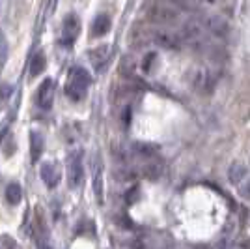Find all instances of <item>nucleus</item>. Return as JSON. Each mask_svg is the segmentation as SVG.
Instances as JSON below:
<instances>
[{"label":"nucleus","mask_w":250,"mask_h":249,"mask_svg":"<svg viewBox=\"0 0 250 249\" xmlns=\"http://www.w3.org/2000/svg\"><path fill=\"white\" fill-rule=\"evenodd\" d=\"M43 70H45V56H43V52H36L30 58L28 73H30V77H38Z\"/></svg>","instance_id":"obj_15"},{"label":"nucleus","mask_w":250,"mask_h":249,"mask_svg":"<svg viewBox=\"0 0 250 249\" xmlns=\"http://www.w3.org/2000/svg\"><path fill=\"white\" fill-rule=\"evenodd\" d=\"M181 17V11L170 8L167 4H161V2H155L151 6L146 8V19L153 25H165V26H170V25H176Z\"/></svg>","instance_id":"obj_2"},{"label":"nucleus","mask_w":250,"mask_h":249,"mask_svg":"<svg viewBox=\"0 0 250 249\" xmlns=\"http://www.w3.org/2000/svg\"><path fill=\"white\" fill-rule=\"evenodd\" d=\"M67 180L69 186L79 187L84 180V167H83V156L81 152H75L67 157Z\"/></svg>","instance_id":"obj_3"},{"label":"nucleus","mask_w":250,"mask_h":249,"mask_svg":"<svg viewBox=\"0 0 250 249\" xmlns=\"http://www.w3.org/2000/svg\"><path fill=\"white\" fill-rule=\"evenodd\" d=\"M247 176V167L241 165V163H233V165L229 167L228 171V178L231 184H239L243 178Z\"/></svg>","instance_id":"obj_16"},{"label":"nucleus","mask_w":250,"mask_h":249,"mask_svg":"<svg viewBox=\"0 0 250 249\" xmlns=\"http://www.w3.org/2000/svg\"><path fill=\"white\" fill-rule=\"evenodd\" d=\"M43 148H45V141L40 131H32L30 133V156L32 161H40V157L43 154Z\"/></svg>","instance_id":"obj_10"},{"label":"nucleus","mask_w":250,"mask_h":249,"mask_svg":"<svg viewBox=\"0 0 250 249\" xmlns=\"http://www.w3.org/2000/svg\"><path fill=\"white\" fill-rule=\"evenodd\" d=\"M52 90H54V83L52 79H45L40 84V90H38V103L42 109H51L52 107Z\"/></svg>","instance_id":"obj_7"},{"label":"nucleus","mask_w":250,"mask_h":249,"mask_svg":"<svg viewBox=\"0 0 250 249\" xmlns=\"http://www.w3.org/2000/svg\"><path fill=\"white\" fill-rule=\"evenodd\" d=\"M151 40L159 47H165L168 51H174V49L179 47V38L174 36V34H170V32H153L151 34Z\"/></svg>","instance_id":"obj_8"},{"label":"nucleus","mask_w":250,"mask_h":249,"mask_svg":"<svg viewBox=\"0 0 250 249\" xmlns=\"http://www.w3.org/2000/svg\"><path fill=\"white\" fill-rule=\"evenodd\" d=\"M79 17L73 15V13H69V15H65V19L62 23V43L63 45H71V43L77 40V34H79Z\"/></svg>","instance_id":"obj_5"},{"label":"nucleus","mask_w":250,"mask_h":249,"mask_svg":"<svg viewBox=\"0 0 250 249\" xmlns=\"http://www.w3.org/2000/svg\"><path fill=\"white\" fill-rule=\"evenodd\" d=\"M136 199H138V187H131V189L127 191V195H125V200H127L129 204H133Z\"/></svg>","instance_id":"obj_22"},{"label":"nucleus","mask_w":250,"mask_h":249,"mask_svg":"<svg viewBox=\"0 0 250 249\" xmlns=\"http://www.w3.org/2000/svg\"><path fill=\"white\" fill-rule=\"evenodd\" d=\"M42 178L49 187H56L58 180H60V173H58L56 165L54 163H45V165H42Z\"/></svg>","instance_id":"obj_11"},{"label":"nucleus","mask_w":250,"mask_h":249,"mask_svg":"<svg viewBox=\"0 0 250 249\" xmlns=\"http://www.w3.org/2000/svg\"><path fill=\"white\" fill-rule=\"evenodd\" d=\"M90 83H92L90 73L86 72L84 68H73L69 72L67 83H65V96L71 101H81L86 96V90H88Z\"/></svg>","instance_id":"obj_1"},{"label":"nucleus","mask_w":250,"mask_h":249,"mask_svg":"<svg viewBox=\"0 0 250 249\" xmlns=\"http://www.w3.org/2000/svg\"><path fill=\"white\" fill-rule=\"evenodd\" d=\"M142 174L147 180H157V178L163 174V163L157 161L155 157L153 159H147V163L142 167Z\"/></svg>","instance_id":"obj_13"},{"label":"nucleus","mask_w":250,"mask_h":249,"mask_svg":"<svg viewBox=\"0 0 250 249\" xmlns=\"http://www.w3.org/2000/svg\"><path fill=\"white\" fill-rule=\"evenodd\" d=\"M161 4H167L170 8H174L177 11H192L196 10V0H157Z\"/></svg>","instance_id":"obj_14"},{"label":"nucleus","mask_w":250,"mask_h":249,"mask_svg":"<svg viewBox=\"0 0 250 249\" xmlns=\"http://www.w3.org/2000/svg\"><path fill=\"white\" fill-rule=\"evenodd\" d=\"M206 2H213V0H206Z\"/></svg>","instance_id":"obj_24"},{"label":"nucleus","mask_w":250,"mask_h":249,"mask_svg":"<svg viewBox=\"0 0 250 249\" xmlns=\"http://www.w3.org/2000/svg\"><path fill=\"white\" fill-rule=\"evenodd\" d=\"M157 150L159 148L155 145H149V143H133V146H131V152L142 159H153L157 156Z\"/></svg>","instance_id":"obj_9"},{"label":"nucleus","mask_w":250,"mask_h":249,"mask_svg":"<svg viewBox=\"0 0 250 249\" xmlns=\"http://www.w3.org/2000/svg\"><path fill=\"white\" fill-rule=\"evenodd\" d=\"M108 54V47H99V49H95V51H92V54H90V58H92V62L95 64V68L101 72L103 70V64H104V56Z\"/></svg>","instance_id":"obj_19"},{"label":"nucleus","mask_w":250,"mask_h":249,"mask_svg":"<svg viewBox=\"0 0 250 249\" xmlns=\"http://www.w3.org/2000/svg\"><path fill=\"white\" fill-rule=\"evenodd\" d=\"M202 26H204L209 34L217 36V38H224V36L228 34V23L224 21V19H220V17H217V15L206 17L204 23H202Z\"/></svg>","instance_id":"obj_6"},{"label":"nucleus","mask_w":250,"mask_h":249,"mask_svg":"<svg viewBox=\"0 0 250 249\" xmlns=\"http://www.w3.org/2000/svg\"><path fill=\"white\" fill-rule=\"evenodd\" d=\"M241 195H243V197L245 199H249L250 200V182H247V184H245V186L241 187V191H239Z\"/></svg>","instance_id":"obj_23"},{"label":"nucleus","mask_w":250,"mask_h":249,"mask_svg":"<svg viewBox=\"0 0 250 249\" xmlns=\"http://www.w3.org/2000/svg\"><path fill=\"white\" fill-rule=\"evenodd\" d=\"M159 60V56H157V52H147L146 56H144V60H142V70L146 73H151L155 70V64Z\"/></svg>","instance_id":"obj_20"},{"label":"nucleus","mask_w":250,"mask_h":249,"mask_svg":"<svg viewBox=\"0 0 250 249\" xmlns=\"http://www.w3.org/2000/svg\"><path fill=\"white\" fill-rule=\"evenodd\" d=\"M94 191L97 200L103 202V178H101V167H99V163L95 165V173H94Z\"/></svg>","instance_id":"obj_18"},{"label":"nucleus","mask_w":250,"mask_h":249,"mask_svg":"<svg viewBox=\"0 0 250 249\" xmlns=\"http://www.w3.org/2000/svg\"><path fill=\"white\" fill-rule=\"evenodd\" d=\"M6 199L10 204H19L22 199V189L19 184H10L6 187Z\"/></svg>","instance_id":"obj_17"},{"label":"nucleus","mask_w":250,"mask_h":249,"mask_svg":"<svg viewBox=\"0 0 250 249\" xmlns=\"http://www.w3.org/2000/svg\"><path fill=\"white\" fill-rule=\"evenodd\" d=\"M8 56H10V47H8V40L4 36V32H0V66L8 62Z\"/></svg>","instance_id":"obj_21"},{"label":"nucleus","mask_w":250,"mask_h":249,"mask_svg":"<svg viewBox=\"0 0 250 249\" xmlns=\"http://www.w3.org/2000/svg\"><path fill=\"white\" fill-rule=\"evenodd\" d=\"M108 30H110V17L108 15H97L94 23H92V36L94 38H101Z\"/></svg>","instance_id":"obj_12"},{"label":"nucleus","mask_w":250,"mask_h":249,"mask_svg":"<svg viewBox=\"0 0 250 249\" xmlns=\"http://www.w3.org/2000/svg\"><path fill=\"white\" fill-rule=\"evenodd\" d=\"M192 84H194L196 90L208 94L215 88V84H217V75L211 72V70H198V72L194 73Z\"/></svg>","instance_id":"obj_4"}]
</instances>
